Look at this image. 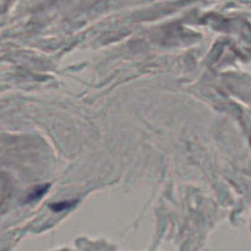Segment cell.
<instances>
[{
  "label": "cell",
  "instance_id": "cell-1",
  "mask_svg": "<svg viewBox=\"0 0 251 251\" xmlns=\"http://www.w3.org/2000/svg\"><path fill=\"white\" fill-rule=\"evenodd\" d=\"M73 205H75V201H71V202H59V203H53L50 205L51 210L56 211V212H60V211L66 210V208L71 207Z\"/></svg>",
  "mask_w": 251,
  "mask_h": 251
},
{
  "label": "cell",
  "instance_id": "cell-2",
  "mask_svg": "<svg viewBox=\"0 0 251 251\" xmlns=\"http://www.w3.org/2000/svg\"><path fill=\"white\" fill-rule=\"evenodd\" d=\"M46 190H48V185H44L43 188L39 189V190H36V193H34V194H31V195H29V200H34V199L41 198V196L43 195L44 191H46Z\"/></svg>",
  "mask_w": 251,
  "mask_h": 251
}]
</instances>
